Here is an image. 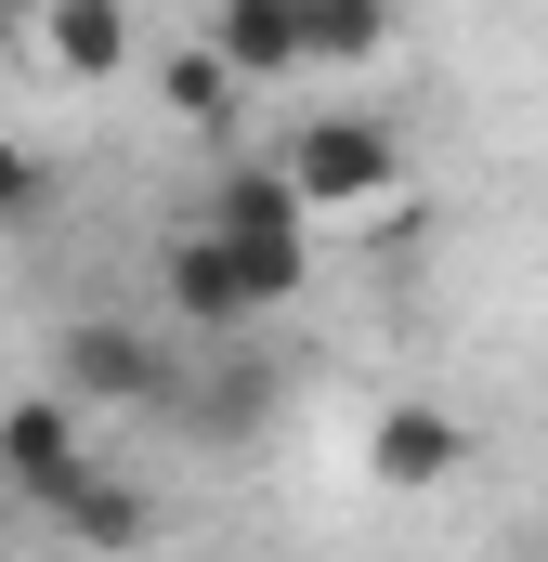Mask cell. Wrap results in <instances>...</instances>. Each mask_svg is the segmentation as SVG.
<instances>
[{
	"label": "cell",
	"mask_w": 548,
	"mask_h": 562,
	"mask_svg": "<svg viewBox=\"0 0 548 562\" xmlns=\"http://www.w3.org/2000/svg\"><path fill=\"white\" fill-rule=\"evenodd\" d=\"M209 53H222L236 79H287V66H300V0H222V13H209Z\"/></svg>",
	"instance_id": "cell-10"
},
{
	"label": "cell",
	"mask_w": 548,
	"mask_h": 562,
	"mask_svg": "<svg viewBox=\"0 0 548 562\" xmlns=\"http://www.w3.org/2000/svg\"><path fill=\"white\" fill-rule=\"evenodd\" d=\"M274 393H287V380H274V353H236V367H209V380H196V367H170V419L196 431V445H249V431L274 419Z\"/></svg>",
	"instance_id": "cell-6"
},
{
	"label": "cell",
	"mask_w": 548,
	"mask_h": 562,
	"mask_svg": "<svg viewBox=\"0 0 548 562\" xmlns=\"http://www.w3.org/2000/svg\"><path fill=\"white\" fill-rule=\"evenodd\" d=\"M53 537H66V550H144V537H157V497H144V484H118V471L92 458V471L53 497Z\"/></svg>",
	"instance_id": "cell-8"
},
{
	"label": "cell",
	"mask_w": 548,
	"mask_h": 562,
	"mask_svg": "<svg viewBox=\"0 0 548 562\" xmlns=\"http://www.w3.org/2000/svg\"><path fill=\"white\" fill-rule=\"evenodd\" d=\"M392 53V0H300V66H379Z\"/></svg>",
	"instance_id": "cell-12"
},
{
	"label": "cell",
	"mask_w": 548,
	"mask_h": 562,
	"mask_svg": "<svg viewBox=\"0 0 548 562\" xmlns=\"http://www.w3.org/2000/svg\"><path fill=\"white\" fill-rule=\"evenodd\" d=\"M209 223H222V236H249V249H313V196L287 183V157H222Z\"/></svg>",
	"instance_id": "cell-5"
},
{
	"label": "cell",
	"mask_w": 548,
	"mask_h": 562,
	"mask_svg": "<svg viewBox=\"0 0 548 562\" xmlns=\"http://www.w3.org/2000/svg\"><path fill=\"white\" fill-rule=\"evenodd\" d=\"M170 340L157 327H132V314H66L53 327V393L92 419V406H170Z\"/></svg>",
	"instance_id": "cell-2"
},
{
	"label": "cell",
	"mask_w": 548,
	"mask_h": 562,
	"mask_svg": "<svg viewBox=\"0 0 548 562\" xmlns=\"http://www.w3.org/2000/svg\"><path fill=\"white\" fill-rule=\"evenodd\" d=\"M39 196H53V170H39V157H26V144H0V223H26V210H39Z\"/></svg>",
	"instance_id": "cell-13"
},
{
	"label": "cell",
	"mask_w": 548,
	"mask_h": 562,
	"mask_svg": "<svg viewBox=\"0 0 548 562\" xmlns=\"http://www.w3.org/2000/svg\"><path fill=\"white\" fill-rule=\"evenodd\" d=\"M236 92H249V79H236L209 40H170V66H157V105H170L183 132H209V144H222V132H236Z\"/></svg>",
	"instance_id": "cell-11"
},
{
	"label": "cell",
	"mask_w": 548,
	"mask_h": 562,
	"mask_svg": "<svg viewBox=\"0 0 548 562\" xmlns=\"http://www.w3.org/2000/svg\"><path fill=\"white\" fill-rule=\"evenodd\" d=\"M366 458H379V484H392V497H431V484H444V471L470 458V431L444 419V406H379Z\"/></svg>",
	"instance_id": "cell-7"
},
{
	"label": "cell",
	"mask_w": 548,
	"mask_h": 562,
	"mask_svg": "<svg viewBox=\"0 0 548 562\" xmlns=\"http://www.w3.org/2000/svg\"><path fill=\"white\" fill-rule=\"evenodd\" d=\"M287 183H300L313 210H379V196L406 183V132L366 119V105H327V119L287 132Z\"/></svg>",
	"instance_id": "cell-3"
},
{
	"label": "cell",
	"mask_w": 548,
	"mask_h": 562,
	"mask_svg": "<svg viewBox=\"0 0 548 562\" xmlns=\"http://www.w3.org/2000/svg\"><path fill=\"white\" fill-rule=\"evenodd\" d=\"M39 40L66 79H118L132 66V0H39Z\"/></svg>",
	"instance_id": "cell-9"
},
{
	"label": "cell",
	"mask_w": 548,
	"mask_h": 562,
	"mask_svg": "<svg viewBox=\"0 0 548 562\" xmlns=\"http://www.w3.org/2000/svg\"><path fill=\"white\" fill-rule=\"evenodd\" d=\"M300 276H313V249H249V236H222V223H196V236L157 249V301H170V327H196V340L262 327Z\"/></svg>",
	"instance_id": "cell-1"
},
{
	"label": "cell",
	"mask_w": 548,
	"mask_h": 562,
	"mask_svg": "<svg viewBox=\"0 0 548 562\" xmlns=\"http://www.w3.org/2000/svg\"><path fill=\"white\" fill-rule=\"evenodd\" d=\"M79 471H92V445H79V406H66L53 380L0 406V484H13V497H39V510H53Z\"/></svg>",
	"instance_id": "cell-4"
}]
</instances>
